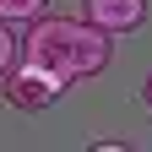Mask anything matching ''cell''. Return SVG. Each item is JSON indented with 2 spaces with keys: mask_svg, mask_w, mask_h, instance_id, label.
Returning <instances> with one entry per match:
<instances>
[{
  "mask_svg": "<svg viewBox=\"0 0 152 152\" xmlns=\"http://www.w3.org/2000/svg\"><path fill=\"white\" fill-rule=\"evenodd\" d=\"M22 60L38 65V71H49L54 82L76 87V82L98 76L114 60V44H109V33H98L87 22V16H49V11H38L27 38H22Z\"/></svg>",
  "mask_w": 152,
  "mask_h": 152,
  "instance_id": "obj_1",
  "label": "cell"
},
{
  "mask_svg": "<svg viewBox=\"0 0 152 152\" xmlns=\"http://www.w3.org/2000/svg\"><path fill=\"white\" fill-rule=\"evenodd\" d=\"M0 92H6V103L11 109H27V114H38V109H49L54 98L65 92V82H54L49 71H38V65H6L0 71Z\"/></svg>",
  "mask_w": 152,
  "mask_h": 152,
  "instance_id": "obj_2",
  "label": "cell"
},
{
  "mask_svg": "<svg viewBox=\"0 0 152 152\" xmlns=\"http://www.w3.org/2000/svg\"><path fill=\"white\" fill-rule=\"evenodd\" d=\"M87 22L98 33H109V38L136 33L147 22V0H87Z\"/></svg>",
  "mask_w": 152,
  "mask_h": 152,
  "instance_id": "obj_3",
  "label": "cell"
},
{
  "mask_svg": "<svg viewBox=\"0 0 152 152\" xmlns=\"http://www.w3.org/2000/svg\"><path fill=\"white\" fill-rule=\"evenodd\" d=\"M38 11H49V0H0V22H33Z\"/></svg>",
  "mask_w": 152,
  "mask_h": 152,
  "instance_id": "obj_4",
  "label": "cell"
},
{
  "mask_svg": "<svg viewBox=\"0 0 152 152\" xmlns=\"http://www.w3.org/2000/svg\"><path fill=\"white\" fill-rule=\"evenodd\" d=\"M11 60H16V38H11V27H6V22H0V71H6Z\"/></svg>",
  "mask_w": 152,
  "mask_h": 152,
  "instance_id": "obj_5",
  "label": "cell"
},
{
  "mask_svg": "<svg viewBox=\"0 0 152 152\" xmlns=\"http://www.w3.org/2000/svg\"><path fill=\"white\" fill-rule=\"evenodd\" d=\"M147 109H152V76H147Z\"/></svg>",
  "mask_w": 152,
  "mask_h": 152,
  "instance_id": "obj_6",
  "label": "cell"
}]
</instances>
